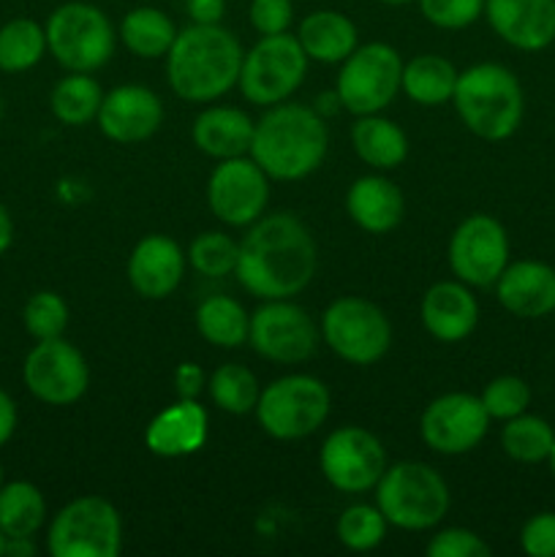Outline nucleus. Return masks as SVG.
<instances>
[{"instance_id": "obj_3", "label": "nucleus", "mask_w": 555, "mask_h": 557, "mask_svg": "<svg viewBox=\"0 0 555 557\" xmlns=\"http://www.w3.org/2000/svg\"><path fill=\"white\" fill-rule=\"evenodd\" d=\"M243 47L218 25H188L177 30L166 54V79L177 98L188 103H212L239 82Z\"/></svg>"}, {"instance_id": "obj_17", "label": "nucleus", "mask_w": 555, "mask_h": 557, "mask_svg": "<svg viewBox=\"0 0 555 557\" xmlns=\"http://www.w3.org/2000/svg\"><path fill=\"white\" fill-rule=\"evenodd\" d=\"M490 422L493 419L484 411L482 397L468 395V392H449L424 406L419 417V435L435 455L457 457L468 455L482 444Z\"/></svg>"}, {"instance_id": "obj_1", "label": "nucleus", "mask_w": 555, "mask_h": 557, "mask_svg": "<svg viewBox=\"0 0 555 557\" xmlns=\"http://www.w3.org/2000/svg\"><path fill=\"white\" fill-rule=\"evenodd\" d=\"M319 267L316 239L292 212L261 215L239 239V286L259 299H292L310 286Z\"/></svg>"}, {"instance_id": "obj_22", "label": "nucleus", "mask_w": 555, "mask_h": 557, "mask_svg": "<svg viewBox=\"0 0 555 557\" xmlns=\"http://www.w3.org/2000/svg\"><path fill=\"white\" fill-rule=\"evenodd\" d=\"M495 297L517 319H544L555 313V267L536 259L509 261L495 281Z\"/></svg>"}, {"instance_id": "obj_34", "label": "nucleus", "mask_w": 555, "mask_h": 557, "mask_svg": "<svg viewBox=\"0 0 555 557\" xmlns=\"http://www.w3.org/2000/svg\"><path fill=\"white\" fill-rule=\"evenodd\" d=\"M555 428L542 417L533 413H520L515 419H506L501 428V449L509 460L522 462V466H539L547 462L550 449H553Z\"/></svg>"}, {"instance_id": "obj_11", "label": "nucleus", "mask_w": 555, "mask_h": 557, "mask_svg": "<svg viewBox=\"0 0 555 557\" xmlns=\"http://www.w3.org/2000/svg\"><path fill=\"white\" fill-rule=\"evenodd\" d=\"M403 58L395 47L384 41H370L357 47L337 71L335 92L341 107L354 117L379 114L400 92Z\"/></svg>"}, {"instance_id": "obj_46", "label": "nucleus", "mask_w": 555, "mask_h": 557, "mask_svg": "<svg viewBox=\"0 0 555 557\" xmlns=\"http://www.w3.org/2000/svg\"><path fill=\"white\" fill-rule=\"evenodd\" d=\"M16 422H20V413H16L14 397L5 389H0V449L14 438Z\"/></svg>"}, {"instance_id": "obj_40", "label": "nucleus", "mask_w": 555, "mask_h": 557, "mask_svg": "<svg viewBox=\"0 0 555 557\" xmlns=\"http://www.w3.org/2000/svg\"><path fill=\"white\" fill-rule=\"evenodd\" d=\"M424 20L441 30H462L484 16V0H417Z\"/></svg>"}, {"instance_id": "obj_21", "label": "nucleus", "mask_w": 555, "mask_h": 557, "mask_svg": "<svg viewBox=\"0 0 555 557\" xmlns=\"http://www.w3.org/2000/svg\"><path fill=\"white\" fill-rule=\"evenodd\" d=\"M419 321L433 341H466L479 324V302L471 286L462 281L433 283L419 302Z\"/></svg>"}, {"instance_id": "obj_37", "label": "nucleus", "mask_w": 555, "mask_h": 557, "mask_svg": "<svg viewBox=\"0 0 555 557\" xmlns=\"http://www.w3.org/2000/svg\"><path fill=\"white\" fill-rule=\"evenodd\" d=\"M188 264L205 277H226L237 270L239 243L226 232H201L185 250Z\"/></svg>"}, {"instance_id": "obj_44", "label": "nucleus", "mask_w": 555, "mask_h": 557, "mask_svg": "<svg viewBox=\"0 0 555 557\" xmlns=\"http://www.w3.org/2000/svg\"><path fill=\"white\" fill-rule=\"evenodd\" d=\"M172 381H174V392H177V397H188V400H196V397L201 395V389L207 386L205 370H201L196 362H180L177 368H174Z\"/></svg>"}, {"instance_id": "obj_24", "label": "nucleus", "mask_w": 555, "mask_h": 557, "mask_svg": "<svg viewBox=\"0 0 555 557\" xmlns=\"http://www.w3.org/2000/svg\"><path fill=\"white\" fill-rule=\"evenodd\" d=\"M346 212L362 232L381 237L395 232L406 218V196L384 174H365L348 185Z\"/></svg>"}, {"instance_id": "obj_42", "label": "nucleus", "mask_w": 555, "mask_h": 557, "mask_svg": "<svg viewBox=\"0 0 555 557\" xmlns=\"http://www.w3.org/2000/svg\"><path fill=\"white\" fill-rule=\"evenodd\" d=\"M248 20L259 36L288 33L294 22V3L292 0H250Z\"/></svg>"}, {"instance_id": "obj_48", "label": "nucleus", "mask_w": 555, "mask_h": 557, "mask_svg": "<svg viewBox=\"0 0 555 557\" xmlns=\"http://www.w3.org/2000/svg\"><path fill=\"white\" fill-rule=\"evenodd\" d=\"M3 555L5 557H33L36 555V544H33V539H5Z\"/></svg>"}, {"instance_id": "obj_47", "label": "nucleus", "mask_w": 555, "mask_h": 557, "mask_svg": "<svg viewBox=\"0 0 555 557\" xmlns=\"http://www.w3.org/2000/svg\"><path fill=\"white\" fill-rule=\"evenodd\" d=\"M11 243H14V218H11V212L0 201V256L11 248Z\"/></svg>"}, {"instance_id": "obj_20", "label": "nucleus", "mask_w": 555, "mask_h": 557, "mask_svg": "<svg viewBox=\"0 0 555 557\" xmlns=\"http://www.w3.org/2000/svg\"><path fill=\"white\" fill-rule=\"evenodd\" d=\"M495 36L520 52H542L555 41V0H484Z\"/></svg>"}, {"instance_id": "obj_36", "label": "nucleus", "mask_w": 555, "mask_h": 557, "mask_svg": "<svg viewBox=\"0 0 555 557\" xmlns=\"http://www.w3.org/2000/svg\"><path fill=\"white\" fill-rule=\"evenodd\" d=\"M386 517L379 506L354 504L341 511L335 522V536L351 553H370L386 539Z\"/></svg>"}, {"instance_id": "obj_54", "label": "nucleus", "mask_w": 555, "mask_h": 557, "mask_svg": "<svg viewBox=\"0 0 555 557\" xmlns=\"http://www.w3.org/2000/svg\"><path fill=\"white\" fill-rule=\"evenodd\" d=\"M0 123H3V101H0Z\"/></svg>"}, {"instance_id": "obj_31", "label": "nucleus", "mask_w": 555, "mask_h": 557, "mask_svg": "<svg viewBox=\"0 0 555 557\" xmlns=\"http://www.w3.org/2000/svg\"><path fill=\"white\" fill-rule=\"evenodd\" d=\"M47 525V500L33 482L16 479L0 490V531L5 539H33Z\"/></svg>"}, {"instance_id": "obj_23", "label": "nucleus", "mask_w": 555, "mask_h": 557, "mask_svg": "<svg viewBox=\"0 0 555 557\" xmlns=\"http://www.w3.org/2000/svg\"><path fill=\"white\" fill-rule=\"evenodd\" d=\"M207 435H210L207 408L188 397H180L177 403L150 419L145 430V444L156 457L180 460V457L196 455L207 444Z\"/></svg>"}, {"instance_id": "obj_30", "label": "nucleus", "mask_w": 555, "mask_h": 557, "mask_svg": "<svg viewBox=\"0 0 555 557\" xmlns=\"http://www.w3.org/2000/svg\"><path fill=\"white\" fill-rule=\"evenodd\" d=\"M196 330L210 346L215 348H239L248 343L250 313L226 294H215L199 302L196 308Z\"/></svg>"}, {"instance_id": "obj_39", "label": "nucleus", "mask_w": 555, "mask_h": 557, "mask_svg": "<svg viewBox=\"0 0 555 557\" xmlns=\"http://www.w3.org/2000/svg\"><path fill=\"white\" fill-rule=\"evenodd\" d=\"M482 406L495 422H506L520 413L528 411L531 406V386L520 379V375H498L490 381L482 389Z\"/></svg>"}, {"instance_id": "obj_4", "label": "nucleus", "mask_w": 555, "mask_h": 557, "mask_svg": "<svg viewBox=\"0 0 555 557\" xmlns=\"http://www.w3.org/2000/svg\"><path fill=\"white\" fill-rule=\"evenodd\" d=\"M452 103L460 123L482 141H506L517 134L526 114L520 79L501 63H477L460 71Z\"/></svg>"}, {"instance_id": "obj_16", "label": "nucleus", "mask_w": 555, "mask_h": 557, "mask_svg": "<svg viewBox=\"0 0 555 557\" xmlns=\"http://www.w3.org/2000/svg\"><path fill=\"white\" fill-rule=\"evenodd\" d=\"M457 281L471 288H490L509 264V234L493 215H471L452 232L446 250Z\"/></svg>"}, {"instance_id": "obj_41", "label": "nucleus", "mask_w": 555, "mask_h": 557, "mask_svg": "<svg viewBox=\"0 0 555 557\" xmlns=\"http://www.w3.org/2000/svg\"><path fill=\"white\" fill-rule=\"evenodd\" d=\"M428 557H490V544L468 528H444L424 547Z\"/></svg>"}, {"instance_id": "obj_45", "label": "nucleus", "mask_w": 555, "mask_h": 557, "mask_svg": "<svg viewBox=\"0 0 555 557\" xmlns=\"http://www.w3.org/2000/svg\"><path fill=\"white\" fill-rule=\"evenodd\" d=\"M188 14L199 25H218L226 14V3L223 0H188Z\"/></svg>"}, {"instance_id": "obj_49", "label": "nucleus", "mask_w": 555, "mask_h": 557, "mask_svg": "<svg viewBox=\"0 0 555 557\" xmlns=\"http://www.w3.org/2000/svg\"><path fill=\"white\" fill-rule=\"evenodd\" d=\"M313 109L321 114V117L326 120V117H330V114H335L337 109H343V107H341V98H337V92L332 90V92H324V96L316 98V107Z\"/></svg>"}, {"instance_id": "obj_9", "label": "nucleus", "mask_w": 555, "mask_h": 557, "mask_svg": "<svg viewBox=\"0 0 555 557\" xmlns=\"http://www.w3.org/2000/svg\"><path fill=\"white\" fill-rule=\"evenodd\" d=\"M308 54L299 47V38L292 33L261 36L243 54L239 69V92L254 107H275L288 101L308 74Z\"/></svg>"}, {"instance_id": "obj_28", "label": "nucleus", "mask_w": 555, "mask_h": 557, "mask_svg": "<svg viewBox=\"0 0 555 557\" xmlns=\"http://www.w3.org/2000/svg\"><path fill=\"white\" fill-rule=\"evenodd\" d=\"M457 76L460 71L452 65V60H446L444 54L424 52L403 63L400 90L417 107H444L455 96Z\"/></svg>"}, {"instance_id": "obj_27", "label": "nucleus", "mask_w": 555, "mask_h": 557, "mask_svg": "<svg viewBox=\"0 0 555 557\" xmlns=\"http://www.w3.org/2000/svg\"><path fill=\"white\" fill-rule=\"evenodd\" d=\"M351 147L359 161L375 172H392L408 158L406 131L390 117H381V112L357 117L351 125Z\"/></svg>"}, {"instance_id": "obj_7", "label": "nucleus", "mask_w": 555, "mask_h": 557, "mask_svg": "<svg viewBox=\"0 0 555 557\" xmlns=\"http://www.w3.org/2000/svg\"><path fill=\"white\" fill-rule=\"evenodd\" d=\"M47 30V49L58 65L65 71H92L103 69L114 54V33L112 22L98 5L71 0V3L58 5L44 22Z\"/></svg>"}, {"instance_id": "obj_6", "label": "nucleus", "mask_w": 555, "mask_h": 557, "mask_svg": "<svg viewBox=\"0 0 555 557\" xmlns=\"http://www.w3.org/2000/svg\"><path fill=\"white\" fill-rule=\"evenodd\" d=\"M332 397L321 379L294 373L275 379L261 389L256 403L259 428L275 441H303L319 433L330 417Z\"/></svg>"}, {"instance_id": "obj_14", "label": "nucleus", "mask_w": 555, "mask_h": 557, "mask_svg": "<svg viewBox=\"0 0 555 557\" xmlns=\"http://www.w3.org/2000/svg\"><path fill=\"white\" fill-rule=\"evenodd\" d=\"M22 381L27 392L44 406H74L90 386V368L74 343L63 337L36 341L22 362Z\"/></svg>"}, {"instance_id": "obj_38", "label": "nucleus", "mask_w": 555, "mask_h": 557, "mask_svg": "<svg viewBox=\"0 0 555 557\" xmlns=\"http://www.w3.org/2000/svg\"><path fill=\"white\" fill-rule=\"evenodd\" d=\"M22 324L33 341L63 337L69 330V305L58 292H36L22 308Z\"/></svg>"}, {"instance_id": "obj_33", "label": "nucleus", "mask_w": 555, "mask_h": 557, "mask_svg": "<svg viewBox=\"0 0 555 557\" xmlns=\"http://www.w3.org/2000/svg\"><path fill=\"white\" fill-rule=\"evenodd\" d=\"M47 30L30 16H16L0 27V71L25 74L47 54Z\"/></svg>"}, {"instance_id": "obj_29", "label": "nucleus", "mask_w": 555, "mask_h": 557, "mask_svg": "<svg viewBox=\"0 0 555 557\" xmlns=\"http://www.w3.org/2000/svg\"><path fill=\"white\" fill-rule=\"evenodd\" d=\"M177 38V27L156 5H139L131 9L120 22V41L125 44L131 54L145 60L166 58Z\"/></svg>"}, {"instance_id": "obj_35", "label": "nucleus", "mask_w": 555, "mask_h": 557, "mask_svg": "<svg viewBox=\"0 0 555 557\" xmlns=\"http://www.w3.org/2000/svg\"><path fill=\"white\" fill-rule=\"evenodd\" d=\"M207 392H210V400L218 411L245 417V413L256 411L261 386L254 370L239 362H226L212 370V375L207 379Z\"/></svg>"}, {"instance_id": "obj_13", "label": "nucleus", "mask_w": 555, "mask_h": 557, "mask_svg": "<svg viewBox=\"0 0 555 557\" xmlns=\"http://www.w3.org/2000/svg\"><path fill=\"white\" fill-rule=\"evenodd\" d=\"M386 449L370 430L346 424L332 430L319 451L321 476L337 493L359 495L375 490L381 473L386 471Z\"/></svg>"}, {"instance_id": "obj_32", "label": "nucleus", "mask_w": 555, "mask_h": 557, "mask_svg": "<svg viewBox=\"0 0 555 557\" xmlns=\"http://www.w3.org/2000/svg\"><path fill=\"white\" fill-rule=\"evenodd\" d=\"M101 101V85L90 74H82V71H69L49 92V109H52L54 120L69 125V128L96 123Z\"/></svg>"}, {"instance_id": "obj_12", "label": "nucleus", "mask_w": 555, "mask_h": 557, "mask_svg": "<svg viewBox=\"0 0 555 557\" xmlns=\"http://www.w3.org/2000/svg\"><path fill=\"white\" fill-rule=\"evenodd\" d=\"M248 346L275 364L308 362L319 346V326L292 299H261L250 313Z\"/></svg>"}, {"instance_id": "obj_5", "label": "nucleus", "mask_w": 555, "mask_h": 557, "mask_svg": "<svg viewBox=\"0 0 555 557\" xmlns=\"http://www.w3.org/2000/svg\"><path fill=\"white\" fill-rule=\"evenodd\" d=\"M375 506L400 531H430L446 517L452 493L446 479L428 462L406 460L386 466L375 484Z\"/></svg>"}, {"instance_id": "obj_52", "label": "nucleus", "mask_w": 555, "mask_h": 557, "mask_svg": "<svg viewBox=\"0 0 555 557\" xmlns=\"http://www.w3.org/2000/svg\"><path fill=\"white\" fill-rule=\"evenodd\" d=\"M5 484V471H3V462H0V490H3Z\"/></svg>"}, {"instance_id": "obj_26", "label": "nucleus", "mask_w": 555, "mask_h": 557, "mask_svg": "<svg viewBox=\"0 0 555 557\" xmlns=\"http://www.w3.org/2000/svg\"><path fill=\"white\" fill-rule=\"evenodd\" d=\"M297 38L299 47L308 54V60H316V63L324 65H341L359 47L357 25L346 14L332 9L310 11L299 22Z\"/></svg>"}, {"instance_id": "obj_10", "label": "nucleus", "mask_w": 555, "mask_h": 557, "mask_svg": "<svg viewBox=\"0 0 555 557\" xmlns=\"http://www.w3.org/2000/svg\"><path fill=\"white\" fill-rule=\"evenodd\" d=\"M326 348L354 368L381 362L392 346V324L384 310L365 297H337L321 315Z\"/></svg>"}, {"instance_id": "obj_18", "label": "nucleus", "mask_w": 555, "mask_h": 557, "mask_svg": "<svg viewBox=\"0 0 555 557\" xmlns=\"http://www.w3.org/2000/svg\"><path fill=\"white\" fill-rule=\"evenodd\" d=\"M96 123L109 141L139 145L161 128L163 101L145 85H120L103 92Z\"/></svg>"}, {"instance_id": "obj_15", "label": "nucleus", "mask_w": 555, "mask_h": 557, "mask_svg": "<svg viewBox=\"0 0 555 557\" xmlns=\"http://www.w3.org/2000/svg\"><path fill=\"white\" fill-rule=\"evenodd\" d=\"M270 205V177L250 156L218 161L207 180V207L221 223L248 228Z\"/></svg>"}, {"instance_id": "obj_50", "label": "nucleus", "mask_w": 555, "mask_h": 557, "mask_svg": "<svg viewBox=\"0 0 555 557\" xmlns=\"http://www.w3.org/2000/svg\"><path fill=\"white\" fill-rule=\"evenodd\" d=\"M379 3H384V5H408V3H414V0H379Z\"/></svg>"}, {"instance_id": "obj_25", "label": "nucleus", "mask_w": 555, "mask_h": 557, "mask_svg": "<svg viewBox=\"0 0 555 557\" xmlns=\"http://www.w3.org/2000/svg\"><path fill=\"white\" fill-rule=\"evenodd\" d=\"M256 123L248 112L237 107H207L190 125V139L201 156L212 161H226L250 152Z\"/></svg>"}, {"instance_id": "obj_53", "label": "nucleus", "mask_w": 555, "mask_h": 557, "mask_svg": "<svg viewBox=\"0 0 555 557\" xmlns=\"http://www.w3.org/2000/svg\"><path fill=\"white\" fill-rule=\"evenodd\" d=\"M3 547H5V536H3V531H0V557H3Z\"/></svg>"}, {"instance_id": "obj_51", "label": "nucleus", "mask_w": 555, "mask_h": 557, "mask_svg": "<svg viewBox=\"0 0 555 557\" xmlns=\"http://www.w3.org/2000/svg\"><path fill=\"white\" fill-rule=\"evenodd\" d=\"M547 462H550V471H553V479H555V441H553V449H550Z\"/></svg>"}, {"instance_id": "obj_8", "label": "nucleus", "mask_w": 555, "mask_h": 557, "mask_svg": "<svg viewBox=\"0 0 555 557\" xmlns=\"http://www.w3.org/2000/svg\"><path fill=\"white\" fill-rule=\"evenodd\" d=\"M52 557H118L123 549V517L101 495L65 504L47 528Z\"/></svg>"}, {"instance_id": "obj_43", "label": "nucleus", "mask_w": 555, "mask_h": 557, "mask_svg": "<svg viewBox=\"0 0 555 557\" xmlns=\"http://www.w3.org/2000/svg\"><path fill=\"white\" fill-rule=\"evenodd\" d=\"M520 549L528 557H555V511L528 517L520 531Z\"/></svg>"}, {"instance_id": "obj_2", "label": "nucleus", "mask_w": 555, "mask_h": 557, "mask_svg": "<svg viewBox=\"0 0 555 557\" xmlns=\"http://www.w3.org/2000/svg\"><path fill=\"white\" fill-rule=\"evenodd\" d=\"M330 150L326 120L305 103L283 101L267 107L256 120L248 156L278 183H297L310 177L324 163Z\"/></svg>"}, {"instance_id": "obj_19", "label": "nucleus", "mask_w": 555, "mask_h": 557, "mask_svg": "<svg viewBox=\"0 0 555 557\" xmlns=\"http://www.w3.org/2000/svg\"><path fill=\"white\" fill-rule=\"evenodd\" d=\"M185 267H188V256L172 237L147 234L131 250L125 275H128L131 288L141 299L161 302V299L172 297L177 292V286L183 283Z\"/></svg>"}]
</instances>
